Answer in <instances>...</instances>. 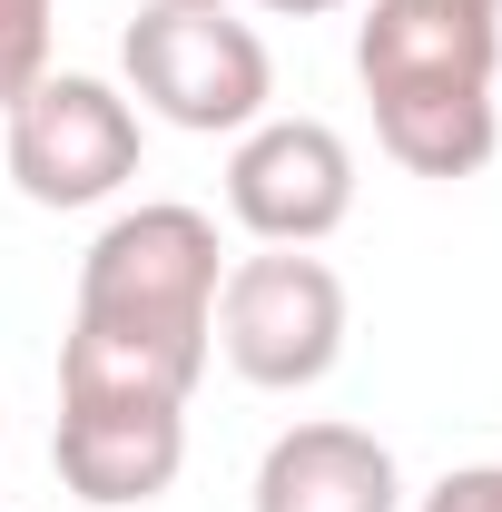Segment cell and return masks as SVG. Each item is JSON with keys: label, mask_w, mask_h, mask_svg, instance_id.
<instances>
[{"label": "cell", "mask_w": 502, "mask_h": 512, "mask_svg": "<svg viewBox=\"0 0 502 512\" xmlns=\"http://www.w3.org/2000/svg\"><path fill=\"white\" fill-rule=\"evenodd\" d=\"M10 138H0V158H10V188L30 197V207H109V197L138 178V99H128L119 79H89V69H50L30 99H10L0 109Z\"/></svg>", "instance_id": "5b68a950"}, {"label": "cell", "mask_w": 502, "mask_h": 512, "mask_svg": "<svg viewBox=\"0 0 502 512\" xmlns=\"http://www.w3.org/2000/svg\"><path fill=\"white\" fill-rule=\"evenodd\" d=\"M168 10H237V0H168Z\"/></svg>", "instance_id": "7c38bea8"}, {"label": "cell", "mask_w": 502, "mask_h": 512, "mask_svg": "<svg viewBox=\"0 0 502 512\" xmlns=\"http://www.w3.org/2000/svg\"><path fill=\"white\" fill-rule=\"evenodd\" d=\"M50 463L89 512H138L188 463V404H69L60 394Z\"/></svg>", "instance_id": "52a82bcc"}, {"label": "cell", "mask_w": 502, "mask_h": 512, "mask_svg": "<svg viewBox=\"0 0 502 512\" xmlns=\"http://www.w3.org/2000/svg\"><path fill=\"white\" fill-rule=\"evenodd\" d=\"M217 286L227 247L188 197L119 207L79 256V306L60 335L69 404H188L217 355Z\"/></svg>", "instance_id": "6da1fadb"}, {"label": "cell", "mask_w": 502, "mask_h": 512, "mask_svg": "<svg viewBox=\"0 0 502 512\" xmlns=\"http://www.w3.org/2000/svg\"><path fill=\"white\" fill-rule=\"evenodd\" d=\"M247 512H404V473H394V444L365 434V424H286L276 444L256 453Z\"/></svg>", "instance_id": "ba28073f"}, {"label": "cell", "mask_w": 502, "mask_h": 512, "mask_svg": "<svg viewBox=\"0 0 502 512\" xmlns=\"http://www.w3.org/2000/svg\"><path fill=\"white\" fill-rule=\"evenodd\" d=\"M414 512H502V463H453Z\"/></svg>", "instance_id": "30bf717a"}, {"label": "cell", "mask_w": 502, "mask_h": 512, "mask_svg": "<svg viewBox=\"0 0 502 512\" xmlns=\"http://www.w3.org/2000/svg\"><path fill=\"white\" fill-rule=\"evenodd\" d=\"M227 217L256 247H325L355 217V148L325 119H256L227 158Z\"/></svg>", "instance_id": "8992f818"}, {"label": "cell", "mask_w": 502, "mask_h": 512, "mask_svg": "<svg viewBox=\"0 0 502 512\" xmlns=\"http://www.w3.org/2000/svg\"><path fill=\"white\" fill-rule=\"evenodd\" d=\"M473 10H502V0H473Z\"/></svg>", "instance_id": "4fadbf2b"}, {"label": "cell", "mask_w": 502, "mask_h": 512, "mask_svg": "<svg viewBox=\"0 0 502 512\" xmlns=\"http://www.w3.org/2000/svg\"><path fill=\"white\" fill-rule=\"evenodd\" d=\"M217 355L256 394H306L345 365V276L315 247H256L217 286Z\"/></svg>", "instance_id": "277c9868"}, {"label": "cell", "mask_w": 502, "mask_h": 512, "mask_svg": "<svg viewBox=\"0 0 502 512\" xmlns=\"http://www.w3.org/2000/svg\"><path fill=\"white\" fill-rule=\"evenodd\" d=\"M502 10L473 0H365L355 20V79L375 99V138L414 178H473L502 148L493 109Z\"/></svg>", "instance_id": "7a4b0ae2"}, {"label": "cell", "mask_w": 502, "mask_h": 512, "mask_svg": "<svg viewBox=\"0 0 502 512\" xmlns=\"http://www.w3.org/2000/svg\"><path fill=\"white\" fill-rule=\"evenodd\" d=\"M50 30H60V0H0V109L50 79Z\"/></svg>", "instance_id": "9c48e42d"}, {"label": "cell", "mask_w": 502, "mask_h": 512, "mask_svg": "<svg viewBox=\"0 0 502 512\" xmlns=\"http://www.w3.org/2000/svg\"><path fill=\"white\" fill-rule=\"evenodd\" d=\"M119 69H128V99L148 119L188 128V138H247L276 99V60L237 10H168L148 0L119 40Z\"/></svg>", "instance_id": "3957f363"}, {"label": "cell", "mask_w": 502, "mask_h": 512, "mask_svg": "<svg viewBox=\"0 0 502 512\" xmlns=\"http://www.w3.org/2000/svg\"><path fill=\"white\" fill-rule=\"evenodd\" d=\"M256 10H276V20H325V10H345V0H256Z\"/></svg>", "instance_id": "8fae6325"}]
</instances>
